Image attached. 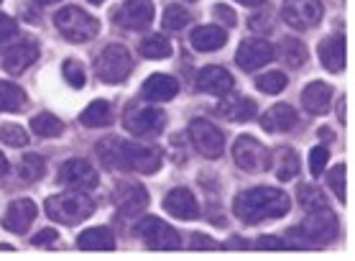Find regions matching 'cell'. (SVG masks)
Returning <instances> with one entry per match:
<instances>
[{
    "label": "cell",
    "instance_id": "obj_2",
    "mask_svg": "<svg viewBox=\"0 0 355 261\" xmlns=\"http://www.w3.org/2000/svg\"><path fill=\"white\" fill-rule=\"evenodd\" d=\"M291 208V200L286 192L274 187H253L235 197L233 212L235 218L245 226H259L263 221H276L286 215Z\"/></svg>",
    "mask_w": 355,
    "mask_h": 261
},
{
    "label": "cell",
    "instance_id": "obj_21",
    "mask_svg": "<svg viewBox=\"0 0 355 261\" xmlns=\"http://www.w3.org/2000/svg\"><path fill=\"white\" fill-rule=\"evenodd\" d=\"M177 92H179V82L174 80L171 74L156 72L144 82V98L154 100V103H166V100H174V98H177Z\"/></svg>",
    "mask_w": 355,
    "mask_h": 261
},
{
    "label": "cell",
    "instance_id": "obj_8",
    "mask_svg": "<svg viewBox=\"0 0 355 261\" xmlns=\"http://www.w3.org/2000/svg\"><path fill=\"white\" fill-rule=\"evenodd\" d=\"M189 139H192L194 149L202 156H207V159H220L223 151H225V136H223V130L215 123L205 121V118H197V121L189 123Z\"/></svg>",
    "mask_w": 355,
    "mask_h": 261
},
{
    "label": "cell",
    "instance_id": "obj_18",
    "mask_svg": "<svg viewBox=\"0 0 355 261\" xmlns=\"http://www.w3.org/2000/svg\"><path fill=\"white\" fill-rule=\"evenodd\" d=\"M36 218V205L31 200H13L3 215V228L10 233H26Z\"/></svg>",
    "mask_w": 355,
    "mask_h": 261
},
{
    "label": "cell",
    "instance_id": "obj_30",
    "mask_svg": "<svg viewBox=\"0 0 355 261\" xmlns=\"http://www.w3.org/2000/svg\"><path fill=\"white\" fill-rule=\"evenodd\" d=\"M138 51L146 59H166L171 54V41L164 33H148L146 39H141Z\"/></svg>",
    "mask_w": 355,
    "mask_h": 261
},
{
    "label": "cell",
    "instance_id": "obj_10",
    "mask_svg": "<svg viewBox=\"0 0 355 261\" xmlns=\"http://www.w3.org/2000/svg\"><path fill=\"white\" fill-rule=\"evenodd\" d=\"M282 13L291 28L307 31L322 21V3L320 0H284Z\"/></svg>",
    "mask_w": 355,
    "mask_h": 261
},
{
    "label": "cell",
    "instance_id": "obj_3",
    "mask_svg": "<svg viewBox=\"0 0 355 261\" xmlns=\"http://www.w3.org/2000/svg\"><path fill=\"white\" fill-rule=\"evenodd\" d=\"M289 236L299 238L302 246H312V249L327 246L338 236V218H335V212H330L327 208L309 210L307 218L299 223L297 228L289 230Z\"/></svg>",
    "mask_w": 355,
    "mask_h": 261
},
{
    "label": "cell",
    "instance_id": "obj_14",
    "mask_svg": "<svg viewBox=\"0 0 355 261\" xmlns=\"http://www.w3.org/2000/svg\"><path fill=\"white\" fill-rule=\"evenodd\" d=\"M115 21H118L123 28L144 31V28H148L151 21H154V6H151V0H128V3H123L121 10L115 13Z\"/></svg>",
    "mask_w": 355,
    "mask_h": 261
},
{
    "label": "cell",
    "instance_id": "obj_48",
    "mask_svg": "<svg viewBox=\"0 0 355 261\" xmlns=\"http://www.w3.org/2000/svg\"><path fill=\"white\" fill-rule=\"evenodd\" d=\"M243 6H261V3H266V0H238Z\"/></svg>",
    "mask_w": 355,
    "mask_h": 261
},
{
    "label": "cell",
    "instance_id": "obj_13",
    "mask_svg": "<svg viewBox=\"0 0 355 261\" xmlns=\"http://www.w3.org/2000/svg\"><path fill=\"white\" fill-rule=\"evenodd\" d=\"M274 47L263 39H245L238 47V54H235V62L241 69L245 72H253V69H259V67L268 65L271 59H274Z\"/></svg>",
    "mask_w": 355,
    "mask_h": 261
},
{
    "label": "cell",
    "instance_id": "obj_28",
    "mask_svg": "<svg viewBox=\"0 0 355 261\" xmlns=\"http://www.w3.org/2000/svg\"><path fill=\"white\" fill-rule=\"evenodd\" d=\"M274 54H279L282 57V62L286 67H291V69H297V67H302L304 62H307V47L302 44L299 39H284L282 44H279V49H274Z\"/></svg>",
    "mask_w": 355,
    "mask_h": 261
},
{
    "label": "cell",
    "instance_id": "obj_20",
    "mask_svg": "<svg viewBox=\"0 0 355 261\" xmlns=\"http://www.w3.org/2000/svg\"><path fill=\"white\" fill-rule=\"evenodd\" d=\"M268 169H274V174L282 182L294 180L299 174V156L294 149L279 146L274 151H268Z\"/></svg>",
    "mask_w": 355,
    "mask_h": 261
},
{
    "label": "cell",
    "instance_id": "obj_15",
    "mask_svg": "<svg viewBox=\"0 0 355 261\" xmlns=\"http://www.w3.org/2000/svg\"><path fill=\"white\" fill-rule=\"evenodd\" d=\"M39 59V47L33 44V41H18L13 47L3 51V57H0V65L3 69L10 74H21L26 67H31L33 62Z\"/></svg>",
    "mask_w": 355,
    "mask_h": 261
},
{
    "label": "cell",
    "instance_id": "obj_12",
    "mask_svg": "<svg viewBox=\"0 0 355 261\" xmlns=\"http://www.w3.org/2000/svg\"><path fill=\"white\" fill-rule=\"evenodd\" d=\"M62 185H67L69 190H77V192H87V190L97 187V171L95 167L85 159H69L59 167V177Z\"/></svg>",
    "mask_w": 355,
    "mask_h": 261
},
{
    "label": "cell",
    "instance_id": "obj_34",
    "mask_svg": "<svg viewBox=\"0 0 355 261\" xmlns=\"http://www.w3.org/2000/svg\"><path fill=\"white\" fill-rule=\"evenodd\" d=\"M299 205L304 210H317V208H327V200H324V192L317 185H302L297 190Z\"/></svg>",
    "mask_w": 355,
    "mask_h": 261
},
{
    "label": "cell",
    "instance_id": "obj_33",
    "mask_svg": "<svg viewBox=\"0 0 355 261\" xmlns=\"http://www.w3.org/2000/svg\"><path fill=\"white\" fill-rule=\"evenodd\" d=\"M44 171H46V162L39 154H26L18 164V174L26 182H39L44 177Z\"/></svg>",
    "mask_w": 355,
    "mask_h": 261
},
{
    "label": "cell",
    "instance_id": "obj_53",
    "mask_svg": "<svg viewBox=\"0 0 355 261\" xmlns=\"http://www.w3.org/2000/svg\"><path fill=\"white\" fill-rule=\"evenodd\" d=\"M0 3H3V0H0Z\"/></svg>",
    "mask_w": 355,
    "mask_h": 261
},
{
    "label": "cell",
    "instance_id": "obj_31",
    "mask_svg": "<svg viewBox=\"0 0 355 261\" xmlns=\"http://www.w3.org/2000/svg\"><path fill=\"white\" fill-rule=\"evenodd\" d=\"M26 106V92L16 82H0V113H16Z\"/></svg>",
    "mask_w": 355,
    "mask_h": 261
},
{
    "label": "cell",
    "instance_id": "obj_24",
    "mask_svg": "<svg viewBox=\"0 0 355 261\" xmlns=\"http://www.w3.org/2000/svg\"><path fill=\"white\" fill-rule=\"evenodd\" d=\"M261 126L268 133H284V130H291L297 126V113L294 108L286 106V103H279V106L268 108L266 113L261 115Z\"/></svg>",
    "mask_w": 355,
    "mask_h": 261
},
{
    "label": "cell",
    "instance_id": "obj_52",
    "mask_svg": "<svg viewBox=\"0 0 355 261\" xmlns=\"http://www.w3.org/2000/svg\"><path fill=\"white\" fill-rule=\"evenodd\" d=\"M189 3H194V0H189Z\"/></svg>",
    "mask_w": 355,
    "mask_h": 261
},
{
    "label": "cell",
    "instance_id": "obj_43",
    "mask_svg": "<svg viewBox=\"0 0 355 261\" xmlns=\"http://www.w3.org/2000/svg\"><path fill=\"white\" fill-rule=\"evenodd\" d=\"M215 18H218L223 26H230V28L235 26V10L227 8V6H215Z\"/></svg>",
    "mask_w": 355,
    "mask_h": 261
},
{
    "label": "cell",
    "instance_id": "obj_41",
    "mask_svg": "<svg viewBox=\"0 0 355 261\" xmlns=\"http://www.w3.org/2000/svg\"><path fill=\"white\" fill-rule=\"evenodd\" d=\"M248 26H250V28H253V31L263 33V31H268V28L274 26V16H271L268 10H261V13H256V16L250 18Z\"/></svg>",
    "mask_w": 355,
    "mask_h": 261
},
{
    "label": "cell",
    "instance_id": "obj_5",
    "mask_svg": "<svg viewBox=\"0 0 355 261\" xmlns=\"http://www.w3.org/2000/svg\"><path fill=\"white\" fill-rule=\"evenodd\" d=\"M54 24L62 31V36L67 41H72V44H82V41L95 39L97 31H100V24L89 13H85L80 6H67V8H62L54 16Z\"/></svg>",
    "mask_w": 355,
    "mask_h": 261
},
{
    "label": "cell",
    "instance_id": "obj_6",
    "mask_svg": "<svg viewBox=\"0 0 355 261\" xmlns=\"http://www.w3.org/2000/svg\"><path fill=\"white\" fill-rule=\"evenodd\" d=\"M130 69H133V59L123 44H107L95 59L97 77L107 85H118V82L128 80Z\"/></svg>",
    "mask_w": 355,
    "mask_h": 261
},
{
    "label": "cell",
    "instance_id": "obj_17",
    "mask_svg": "<svg viewBox=\"0 0 355 261\" xmlns=\"http://www.w3.org/2000/svg\"><path fill=\"white\" fill-rule=\"evenodd\" d=\"M233 74L223 69V67H202L200 74H197V90L207 92V95H227L233 90Z\"/></svg>",
    "mask_w": 355,
    "mask_h": 261
},
{
    "label": "cell",
    "instance_id": "obj_7",
    "mask_svg": "<svg viewBox=\"0 0 355 261\" xmlns=\"http://www.w3.org/2000/svg\"><path fill=\"white\" fill-rule=\"evenodd\" d=\"M136 233L154 251H177L179 246H182L179 230L171 228L169 223H164L162 218H154V215H148V218H144V221L138 223Z\"/></svg>",
    "mask_w": 355,
    "mask_h": 261
},
{
    "label": "cell",
    "instance_id": "obj_51",
    "mask_svg": "<svg viewBox=\"0 0 355 261\" xmlns=\"http://www.w3.org/2000/svg\"><path fill=\"white\" fill-rule=\"evenodd\" d=\"M89 3H95V6H100V3H105V0H89Z\"/></svg>",
    "mask_w": 355,
    "mask_h": 261
},
{
    "label": "cell",
    "instance_id": "obj_4",
    "mask_svg": "<svg viewBox=\"0 0 355 261\" xmlns=\"http://www.w3.org/2000/svg\"><path fill=\"white\" fill-rule=\"evenodd\" d=\"M46 215L51 221L64 223V226H77L85 218L95 212V203L85 192H64V195H51L46 200Z\"/></svg>",
    "mask_w": 355,
    "mask_h": 261
},
{
    "label": "cell",
    "instance_id": "obj_19",
    "mask_svg": "<svg viewBox=\"0 0 355 261\" xmlns=\"http://www.w3.org/2000/svg\"><path fill=\"white\" fill-rule=\"evenodd\" d=\"M218 113L233 123H248L256 118L259 108H256V103L250 98H243V95H225V98L218 103Z\"/></svg>",
    "mask_w": 355,
    "mask_h": 261
},
{
    "label": "cell",
    "instance_id": "obj_25",
    "mask_svg": "<svg viewBox=\"0 0 355 261\" xmlns=\"http://www.w3.org/2000/svg\"><path fill=\"white\" fill-rule=\"evenodd\" d=\"M330 103H332V87L324 85V82H312L302 92V106H304L307 113H315V115L327 113Z\"/></svg>",
    "mask_w": 355,
    "mask_h": 261
},
{
    "label": "cell",
    "instance_id": "obj_44",
    "mask_svg": "<svg viewBox=\"0 0 355 261\" xmlns=\"http://www.w3.org/2000/svg\"><path fill=\"white\" fill-rule=\"evenodd\" d=\"M57 238L59 236H57V230H54V228L39 230V233H36V238H33V246H51Z\"/></svg>",
    "mask_w": 355,
    "mask_h": 261
},
{
    "label": "cell",
    "instance_id": "obj_32",
    "mask_svg": "<svg viewBox=\"0 0 355 261\" xmlns=\"http://www.w3.org/2000/svg\"><path fill=\"white\" fill-rule=\"evenodd\" d=\"M31 130L36 136H44V139H57L64 133V123L59 121L57 115L51 113H39L31 121Z\"/></svg>",
    "mask_w": 355,
    "mask_h": 261
},
{
    "label": "cell",
    "instance_id": "obj_22",
    "mask_svg": "<svg viewBox=\"0 0 355 261\" xmlns=\"http://www.w3.org/2000/svg\"><path fill=\"white\" fill-rule=\"evenodd\" d=\"M115 203H118V210H121V218L125 215H141L144 208L148 205V195L141 185H121L118 192H115Z\"/></svg>",
    "mask_w": 355,
    "mask_h": 261
},
{
    "label": "cell",
    "instance_id": "obj_40",
    "mask_svg": "<svg viewBox=\"0 0 355 261\" xmlns=\"http://www.w3.org/2000/svg\"><path fill=\"white\" fill-rule=\"evenodd\" d=\"M327 149L324 146H315L312 149V151H309V171H312V174H322L324 171V167H327Z\"/></svg>",
    "mask_w": 355,
    "mask_h": 261
},
{
    "label": "cell",
    "instance_id": "obj_29",
    "mask_svg": "<svg viewBox=\"0 0 355 261\" xmlns=\"http://www.w3.org/2000/svg\"><path fill=\"white\" fill-rule=\"evenodd\" d=\"M82 126H87V128H103V126H110L113 121V115H110V106H107L105 100H95V103H89L80 115Z\"/></svg>",
    "mask_w": 355,
    "mask_h": 261
},
{
    "label": "cell",
    "instance_id": "obj_46",
    "mask_svg": "<svg viewBox=\"0 0 355 261\" xmlns=\"http://www.w3.org/2000/svg\"><path fill=\"white\" fill-rule=\"evenodd\" d=\"M256 246L259 249H284V244H279L274 236H261V241Z\"/></svg>",
    "mask_w": 355,
    "mask_h": 261
},
{
    "label": "cell",
    "instance_id": "obj_1",
    "mask_svg": "<svg viewBox=\"0 0 355 261\" xmlns=\"http://www.w3.org/2000/svg\"><path fill=\"white\" fill-rule=\"evenodd\" d=\"M97 154L105 167L121 171H141V174H154L162 169V149L156 146H141L133 141L107 139L97 144Z\"/></svg>",
    "mask_w": 355,
    "mask_h": 261
},
{
    "label": "cell",
    "instance_id": "obj_27",
    "mask_svg": "<svg viewBox=\"0 0 355 261\" xmlns=\"http://www.w3.org/2000/svg\"><path fill=\"white\" fill-rule=\"evenodd\" d=\"M77 246H80L82 251H113L115 249L113 230L103 228V226L87 228L80 238H77Z\"/></svg>",
    "mask_w": 355,
    "mask_h": 261
},
{
    "label": "cell",
    "instance_id": "obj_42",
    "mask_svg": "<svg viewBox=\"0 0 355 261\" xmlns=\"http://www.w3.org/2000/svg\"><path fill=\"white\" fill-rule=\"evenodd\" d=\"M16 33H18V24L10 16H6V13H3V16H0V44H3V41H8V39H13Z\"/></svg>",
    "mask_w": 355,
    "mask_h": 261
},
{
    "label": "cell",
    "instance_id": "obj_35",
    "mask_svg": "<svg viewBox=\"0 0 355 261\" xmlns=\"http://www.w3.org/2000/svg\"><path fill=\"white\" fill-rule=\"evenodd\" d=\"M0 141L13 149H24L28 144V136H26V128H21L16 123H3L0 126Z\"/></svg>",
    "mask_w": 355,
    "mask_h": 261
},
{
    "label": "cell",
    "instance_id": "obj_26",
    "mask_svg": "<svg viewBox=\"0 0 355 261\" xmlns=\"http://www.w3.org/2000/svg\"><path fill=\"white\" fill-rule=\"evenodd\" d=\"M189 41H192V47L197 51H215L225 47L227 33H225V28H220V26H200V28L192 31Z\"/></svg>",
    "mask_w": 355,
    "mask_h": 261
},
{
    "label": "cell",
    "instance_id": "obj_23",
    "mask_svg": "<svg viewBox=\"0 0 355 261\" xmlns=\"http://www.w3.org/2000/svg\"><path fill=\"white\" fill-rule=\"evenodd\" d=\"M320 62L327 72H343L345 69V36H330L320 44Z\"/></svg>",
    "mask_w": 355,
    "mask_h": 261
},
{
    "label": "cell",
    "instance_id": "obj_36",
    "mask_svg": "<svg viewBox=\"0 0 355 261\" xmlns=\"http://www.w3.org/2000/svg\"><path fill=\"white\" fill-rule=\"evenodd\" d=\"M187 24H189V10L182 6H166V10H164V28L166 31H179Z\"/></svg>",
    "mask_w": 355,
    "mask_h": 261
},
{
    "label": "cell",
    "instance_id": "obj_47",
    "mask_svg": "<svg viewBox=\"0 0 355 261\" xmlns=\"http://www.w3.org/2000/svg\"><path fill=\"white\" fill-rule=\"evenodd\" d=\"M6 171H8V159H6L3 151H0V177H6Z\"/></svg>",
    "mask_w": 355,
    "mask_h": 261
},
{
    "label": "cell",
    "instance_id": "obj_9",
    "mask_svg": "<svg viewBox=\"0 0 355 261\" xmlns=\"http://www.w3.org/2000/svg\"><path fill=\"white\" fill-rule=\"evenodd\" d=\"M123 126H125V130L133 133V136H156V133H162L164 126H166V115H164V110H159V108L141 106V108H133V110H125Z\"/></svg>",
    "mask_w": 355,
    "mask_h": 261
},
{
    "label": "cell",
    "instance_id": "obj_45",
    "mask_svg": "<svg viewBox=\"0 0 355 261\" xmlns=\"http://www.w3.org/2000/svg\"><path fill=\"white\" fill-rule=\"evenodd\" d=\"M192 249H220L218 244H215V241H212V238H207V236H202V233H194L192 236Z\"/></svg>",
    "mask_w": 355,
    "mask_h": 261
},
{
    "label": "cell",
    "instance_id": "obj_11",
    "mask_svg": "<svg viewBox=\"0 0 355 261\" xmlns=\"http://www.w3.org/2000/svg\"><path fill=\"white\" fill-rule=\"evenodd\" d=\"M233 159L243 171H266L268 169V149L261 141L241 136L233 144Z\"/></svg>",
    "mask_w": 355,
    "mask_h": 261
},
{
    "label": "cell",
    "instance_id": "obj_39",
    "mask_svg": "<svg viewBox=\"0 0 355 261\" xmlns=\"http://www.w3.org/2000/svg\"><path fill=\"white\" fill-rule=\"evenodd\" d=\"M64 77H67V82H69L72 87H77V90H80L82 85H85V69H82L80 62H74V59L64 62Z\"/></svg>",
    "mask_w": 355,
    "mask_h": 261
},
{
    "label": "cell",
    "instance_id": "obj_50",
    "mask_svg": "<svg viewBox=\"0 0 355 261\" xmlns=\"http://www.w3.org/2000/svg\"><path fill=\"white\" fill-rule=\"evenodd\" d=\"M41 6H51V3H59V0H39Z\"/></svg>",
    "mask_w": 355,
    "mask_h": 261
},
{
    "label": "cell",
    "instance_id": "obj_16",
    "mask_svg": "<svg viewBox=\"0 0 355 261\" xmlns=\"http://www.w3.org/2000/svg\"><path fill=\"white\" fill-rule=\"evenodd\" d=\"M164 210L169 212L171 218H179V221H197L200 218V205H197V197L184 187L171 190L166 200H164Z\"/></svg>",
    "mask_w": 355,
    "mask_h": 261
},
{
    "label": "cell",
    "instance_id": "obj_49",
    "mask_svg": "<svg viewBox=\"0 0 355 261\" xmlns=\"http://www.w3.org/2000/svg\"><path fill=\"white\" fill-rule=\"evenodd\" d=\"M340 123H345V100H340Z\"/></svg>",
    "mask_w": 355,
    "mask_h": 261
},
{
    "label": "cell",
    "instance_id": "obj_38",
    "mask_svg": "<svg viewBox=\"0 0 355 261\" xmlns=\"http://www.w3.org/2000/svg\"><path fill=\"white\" fill-rule=\"evenodd\" d=\"M286 74L284 72H266V74H261L259 77V90L261 92H268V95H276V92H282L284 87H286Z\"/></svg>",
    "mask_w": 355,
    "mask_h": 261
},
{
    "label": "cell",
    "instance_id": "obj_37",
    "mask_svg": "<svg viewBox=\"0 0 355 261\" xmlns=\"http://www.w3.org/2000/svg\"><path fill=\"white\" fill-rule=\"evenodd\" d=\"M345 164H335L332 167V171L327 174V185H330V190L335 192V197H338L340 203H345L347 200V187H345Z\"/></svg>",
    "mask_w": 355,
    "mask_h": 261
}]
</instances>
